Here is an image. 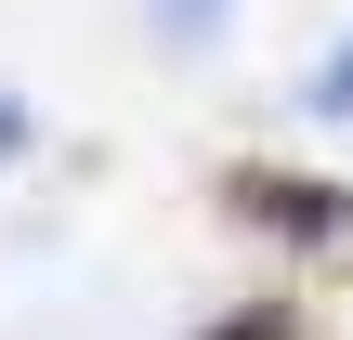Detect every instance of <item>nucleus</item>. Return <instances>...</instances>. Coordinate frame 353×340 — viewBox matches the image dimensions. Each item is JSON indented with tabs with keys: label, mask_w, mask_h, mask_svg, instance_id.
I'll use <instances>...</instances> for the list:
<instances>
[{
	"label": "nucleus",
	"mask_w": 353,
	"mask_h": 340,
	"mask_svg": "<svg viewBox=\"0 0 353 340\" xmlns=\"http://www.w3.org/2000/svg\"><path fill=\"white\" fill-rule=\"evenodd\" d=\"M210 26H223V0H157V39H170V52H196Z\"/></svg>",
	"instance_id": "obj_3"
},
{
	"label": "nucleus",
	"mask_w": 353,
	"mask_h": 340,
	"mask_svg": "<svg viewBox=\"0 0 353 340\" xmlns=\"http://www.w3.org/2000/svg\"><path fill=\"white\" fill-rule=\"evenodd\" d=\"M196 340H301V314H288V301H249V314H210Z\"/></svg>",
	"instance_id": "obj_2"
},
{
	"label": "nucleus",
	"mask_w": 353,
	"mask_h": 340,
	"mask_svg": "<svg viewBox=\"0 0 353 340\" xmlns=\"http://www.w3.org/2000/svg\"><path fill=\"white\" fill-rule=\"evenodd\" d=\"M314 118H353V52H327V66H314Z\"/></svg>",
	"instance_id": "obj_4"
},
{
	"label": "nucleus",
	"mask_w": 353,
	"mask_h": 340,
	"mask_svg": "<svg viewBox=\"0 0 353 340\" xmlns=\"http://www.w3.org/2000/svg\"><path fill=\"white\" fill-rule=\"evenodd\" d=\"M26 144H39V118H26V105H0V170H13Z\"/></svg>",
	"instance_id": "obj_5"
},
{
	"label": "nucleus",
	"mask_w": 353,
	"mask_h": 340,
	"mask_svg": "<svg viewBox=\"0 0 353 340\" xmlns=\"http://www.w3.org/2000/svg\"><path fill=\"white\" fill-rule=\"evenodd\" d=\"M236 210H262V223H275L288 249H314V262L353 236V197H327V183H275V170H249V183H236Z\"/></svg>",
	"instance_id": "obj_1"
}]
</instances>
